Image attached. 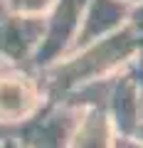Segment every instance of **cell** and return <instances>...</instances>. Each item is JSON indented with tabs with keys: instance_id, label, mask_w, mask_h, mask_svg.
<instances>
[{
	"instance_id": "obj_1",
	"label": "cell",
	"mask_w": 143,
	"mask_h": 148,
	"mask_svg": "<svg viewBox=\"0 0 143 148\" xmlns=\"http://www.w3.org/2000/svg\"><path fill=\"white\" fill-rule=\"evenodd\" d=\"M143 52V40L128 25L101 37L91 45L69 52L52 67L40 72L47 99H62L64 94L79 89L96 79H106L121 72Z\"/></svg>"
},
{
	"instance_id": "obj_2",
	"label": "cell",
	"mask_w": 143,
	"mask_h": 148,
	"mask_svg": "<svg viewBox=\"0 0 143 148\" xmlns=\"http://www.w3.org/2000/svg\"><path fill=\"white\" fill-rule=\"evenodd\" d=\"M47 101L40 72L25 64L0 62V138L35 114Z\"/></svg>"
},
{
	"instance_id": "obj_3",
	"label": "cell",
	"mask_w": 143,
	"mask_h": 148,
	"mask_svg": "<svg viewBox=\"0 0 143 148\" xmlns=\"http://www.w3.org/2000/svg\"><path fill=\"white\" fill-rule=\"evenodd\" d=\"M81 109L59 99H47L27 121L15 126L5 138H15L25 148H67L77 128Z\"/></svg>"
},
{
	"instance_id": "obj_4",
	"label": "cell",
	"mask_w": 143,
	"mask_h": 148,
	"mask_svg": "<svg viewBox=\"0 0 143 148\" xmlns=\"http://www.w3.org/2000/svg\"><path fill=\"white\" fill-rule=\"evenodd\" d=\"M86 0H57L49 12L44 15V30L42 40H40L37 49L32 52L27 67L35 72H44L47 67H52L54 62H59L62 57H67L72 45H74L77 30H79L81 10H84Z\"/></svg>"
},
{
	"instance_id": "obj_5",
	"label": "cell",
	"mask_w": 143,
	"mask_h": 148,
	"mask_svg": "<svg viewBox=\"0 0 143 148\" xmlns=\"http://www.w3.org/2000/svg\"><path fill=\"white\" fill-rule=\"evenodd\" d=\"M42 30H44V15L25 17L0 12V62L27 67L32 52L37 49L40 40H42Z\"/></svg>"
},
{
	"instance_id": "obj_6",
	"label": "cell",
	"mask_w": 143,
	"mask_h": 148,
	"mask_svg": "<svg viewBox=\"0 0 143 148\" xmlns=\"http://www.w3.org/2000/svg\"><path fill=\"white\" fill-rule=\"evenodd\" d=\"M126 3L121 0H86L84 10H81V20H79V30H77L74 45L69 52L91 45L101 37L116 32L118 27L126 25V15H128Z\"/></svg>"
},
{
	"instance_id": "obj_7",
	"label": "cell",
	"mask_w": 143,
	"mask_h": 148,
	"mask_svg": "<svg viewBox=\"0 0 143 148\" xmlns=\"http://www.w3.org/2000/svg\"><path fill=\"white\" fill-rule=\"evenodd\" d=\"M57 0H0V12L8 15H25V17H42Z\"/></svg>"
},
{
	"instance_id": "obj_8",
	"label": "cell",
	"mask_w": 143,
	"mask_h": 148,
	"mask_svg": "<svg viewBox=\"0 0 143 148\" xmlns=\"http://www.w3.org/2000/svg\"><path fill=\"white\" fill-rule=\"evenodd\" d=\"M126 25L136 32L138 37L143 40V3H136V5L128 8V15H126Z\"/></svg>"
},
{
	"instance_id": "obj_9",
	"label": "cell",
	"mask_w": 143,
	"mask_h": 148,
	"mask_svg": "<svg viewBox=\"0 0 143 148\" xmlns=\"http://www.w3.org/2000/svg\"><path fill=\"white\" fill-rule=\"evenodd\" d=\"M111 148H143V141H138L136 136H114Z\"/></svg>"
},
{
	"instance_id": "obj_10",
	"label": "cell",
	"mask_w": 143,
	"mask_h": 148,
	"mask_svg": "<svg viewBox=\"0 0 143 148\" xmlns=\"http://www.w3.org/2000/svg\"><path fill=\"white\" fill-rule=\"evenodd\" d=\"M0 148H25L15 141V138H0Z\"/></svg>"
},
{
	"instance_id": "obj_11",
	"label": "cell",
	"mask_w": 143,
	"mask_h": 148,
	"mask_svg": "<svg viewBox=\"0 0 143 148\" xmlns=\"http://www.w3.org/2000/svg\"><path fill=\"white\" fill-rule=\"evenodd\" d=\"M133 136H136V138H138V141H143V121H141V126H138V128H136V133H133Z\"/></svg>"
},
{
	"instance_id": "obj_12",
	"label": "cell",
	"mask_w": 143,
	"mask_h": 148,
	"mask_svg": "<svg viewBox=\"0 0 143 148\" xmlns=\"http://www.w3.org/2000/svg\"><path fill=\"white\" fill-rule=\"evenodd\" d=\"M121 3H126V5H136V3H143V0H121Z\"/></svg>"
}]
</instances>
